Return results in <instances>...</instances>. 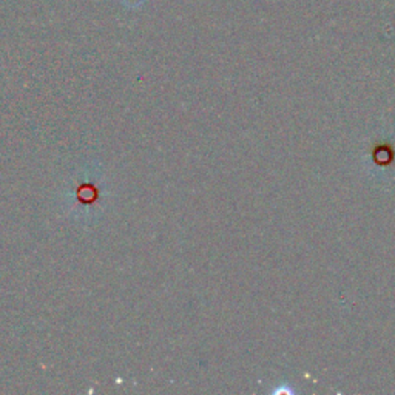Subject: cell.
I'll list each match as a JSON object with an SVG mask.
<instances>
[{"label":"cell","mask_w":395,"mask_h":395,"mask_svg":"<svg viewBox=\"0 0 395 395\" xmlns=\"http://www.w3.org/2000/svg\"><path fill=\"white\" fill-rule=\"evenodd\" d=\"M275 394H294V389H287V388H280L275 391Z\"/></svg>","instance_id":"6da1fadb"}]
</instances>
